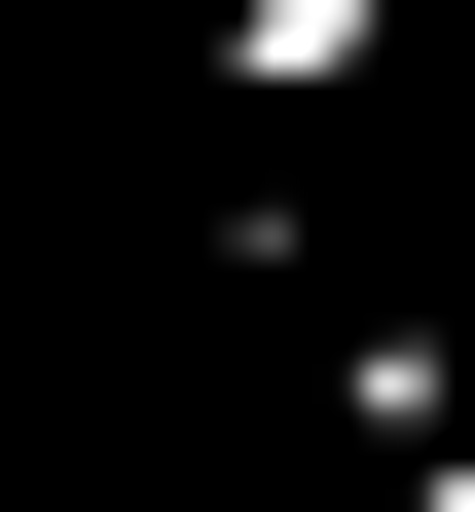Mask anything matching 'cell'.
<instances>
[{
  "label": "cell",
  "mask_w": 475,
  "mask_h": 512,
  "mask_svg": "<svg viewBox=\"0 0 475 512\" xmlns=\"http://www.w3.org/2000/svg\"><path fill=\"white\" fill-rule=\"evenodd\" d=\"M402 74V0H220V110H256V147H293V110H366Z\"/></svg>",
  "instance_id": "cell-1"
},
{
  "label": "cell",
  "mask_w": 475,
  "mask_h": 512,
  "mask_svg": "<svg viewBox=\"0 0 475 512\" xmlns=\"http://www.w3.org/2000/svg\"><path fill=\"white\" fill-rule=\"evenodd\" d=\"M220 512H329V476H220ZM366 512H402V476H366Z\"/></svg>",
  "instance_id": "cell-2"
}]
</instances>
